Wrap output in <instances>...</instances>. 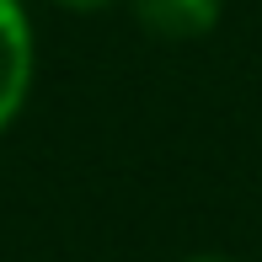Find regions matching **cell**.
<instances>
[{"label": "cell", "instance_id": "obj_1", "mask_svg": "<svg viewBox=\"0 0 262 262\" xmlns=\"http://www.w3.org/2000/svg\"><path fill=\"white\" fill-rule=\"evenodd\" d=\"M38 80V27L27 0H0V139L16 128Z\"/></svg>", "mask_w": 262, "mask_h": 262}, {"label": "cell", "instance_id": "obj_2", "mask_svg": "<svg viewBox=\"0 0 262 262\" xmlns=\"http://www.w3.org/2000/svg\"><path fill=\"white\" fill-rule=\"evenodd\" d=\"M123 6L156 43H204L225 21V0H123Z\"/></svg>", "mask_w": 262, "mask_h": 262}, {"label": "cell", "instance_id": "obj_3", "mask_svg": "<svg viewBox=\"0 0 262 262\" xmlns=\"http://www.w3.org/2000/svg\"><path fill=\"white\" fill-rule=\"evenodd\" d=\"M49 6L75 11V16H91V11H107V6H118V0H49Z\"/></svg>", "mask_w": 262, "mask_h": 262}, {"label": "cell", "instance_id": "obj_4", "mask_svg": "<svg viewBox=\"0 0 262 262\" xmlns=\"http://www.w3.org/2000/svg\"><path fill=\"white\" fill-rule=\"evenodd\" d=\"M182 262H241V257H225V252H193V257H182Z\"/></svg>", "mask_w": 262, "mask_h": 262}]
</instances>
